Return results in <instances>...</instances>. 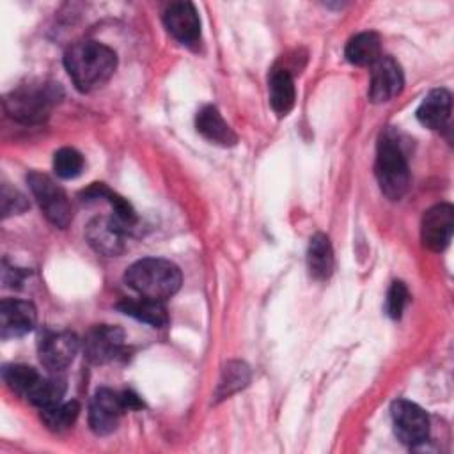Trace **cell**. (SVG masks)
Listing matches in <instances>:
<instances>
[{
	"label": "cell",
	"instance_id": "6da1fadb",
	"mask_svg": "<svg viewBox=\"0 0 454 454\" xmlns=\"http://www.w3.org/2000/svg\"><path fill=\"white\" fill-rule=\"evenodd\" d=\"M64 66L76 89L90 92L114 76L117 55L112 48L98 41H80L67 48Z\"/></svg>",
	"mask_w": 454,
	"mask_h": 454
},
{
	"label": "cell",
	"instance_id": "7a4b0ae2",
	"mask_svg": "<svg viewBox=\"0 0 454 454\" xmlns=\"http://www.w3.org/2000/svg\"><path fill=\"white\" fill-rule=\"evenodd\" d=\"M124 280L140 296L163 301L181 287V271L167 259L145 257L126 270Z\"/></svg>",
	"mask_w": 454,
	"mask_h": 454
},
{
	"label": "cell",
	"instance_id": "3957f363",
	"mask_svg": "<svg viewBox=\"0 0 454 454\" xmlns=\"http://www.w3.org/2000/svg\"><path fill=\"white\" fill-rule=\"evenodd\" d=\"M60 99V87L46 82L20 85L5 96L7 114L25 124H39L48 119L53 105Z\"/></svg>",
	"mask_w": 454,
	"mask_h": 454
},
{
	"label": "cell",
	"instance_id": "277c9868",
	"mask_svg": "<svg viewBox=\"0 0 454 454\" xmlns=\"http://www.w3.org/2000/svg\"><path fill=\"white\" fill-rule=\"evenodd\" d=\"M374 170L378 184L388 199L397 200L406 193L410 186L408 163L397 137L390 129L383 131L378 140Z\"/></svg>",
	"mask_w": 454,
	"mask_h": 454
},
{
	"label": "cell",
	"instance_id": "5b68a950",
	"mask_svg": "<svg viewBox=\"0 0 454 454\" xmlns=\"http://www.w3.org/2000/svg\"><path fill=\"white\" fill-rule=\"evenodd\" d=\"M27 181L44 216L60 229L67 227L73 218V211L66 192L51 177L41 172H30Z\"/></svg>",
	"mask_w": 454,
	"mask_h": 454
},
{
	"label": "cell",
	"instance_id": "8992f818",
	"mask_svg": "<svg viewBox=\"0 0 454 454\" xmlns=\"http://www.w3.org/2000/svg\"><path fill=\"white\" fill-rule=\"evenodd\" d=\"M392 424L397 438L406 445H419L429 434V419L426 411L406 399H399L392 403L390 408Z\"/></svg>",
	"mask_w": 454,
	"mask_h": 454
},
{
	"label": "cell",
	"instance_id": "52a82bcc",
	"mask_svg": "<svg viewBox=\"0 0 454 454\" xmlns=\"http://www.w3.org/2000/svg\"><path fill=\"white\" fill-rule=\"evenodd\" d=\"M124 411H126V406L122 403L121 394L110 388H99L90 399V406H89L90 429L99 436L114 433Z\"/></svg>",
	"mask_w": 454,
	"mask_h": 454
},
{
	"label": "cell",
	"instance_id": "ba28073f",
	"mask_svg": "<svg viewBox=\"0 0 454 454\" xmlns=\"http://www.w3.org/2000/svg\"><path fill=\"white\" fill-rule=\"evenodd\" d=\"M404 85L401 66L388 55H381L371 66L369 99L372 103H385L395 98Z\"/></svg>",
	"mask_w": 454,
	"mask_h": 454
},
{
	"label": "cell",
	"instance_id": "9c48e42d",
	"mask_svg": "<svg viewBox=\"0 0 454 454\" xmlns=\"http://www.w3.org/2000/svg\"><path fill=\"white\" fill-rule=\"evenodd\" d=\"M454 231V209L450 204H436L424 213L422 218V243L429 250L442 252Z\"/></svg>",
	"mask_w": 454,
	"mask_h": 454
},
{
	"label": "cell",
	"instance_id": "30bf717a",
	"mask_svg": "<svg viewBox=\"0 0 454 454\" xmlns=\"http://www.w3.org/2000/svg\"><path fill=\"white\" fill-rule=\"evenodd\" d=\"M124 333L112 325L92 326L83 339V353L92 364H106L114 360L122 348Z\"/></svg>",
	"mask_w": 454,
	"mask_h": 454
},
{
	"label": "cell",
	"instance_id": "8fae6325",
	"mask_svg": "<svg viewBox=\"0 0 454 454\" xmlns=\"http://www.w3.org/2000/svg\"><path fill=\"white\" fill-rule=\"evenodd\" d=\"M80 340L71 332H53L43 337L39 344L41 364L51 371L59 372L66 369L76 356Z\"/></svg>",
	"mask_w": 454,
	"mask_h": 454
},
{
	"label": "cell",
	"instance_id": "7c38bea8",
	"mask_svg": "<svg viewBox=\"0 0 454 454\" xmlns=\"http://www.w3.org/2000/svg\"><path fill=\"white\" fill-rule=\"evenodd\" d=\"M37 312L30 301L7 298L0 303V335L16 339L27 335L35 326Z\"/></svg>",
	"mask_w": 454,
	"mask_h": 454
},
{
	"label": "cell",
	"instance_id": "4fadbf2b",
	"mask_svg": "<svg viewBox=\"0 0 454 454\" xmlns=\"http://www.w3.org/2000/svg\"><path fill=\"white\" fill-rule=\"evenodd\" d=\"M165 28L183 44H193L200 37V20L190 2H174L163 12Z\"/></svg>",
	"mask_w": 454,
	"mask_h": 454
},
{
	"label": "cell",
	"instance_id": "5bb4252c",
	"mask_svg": "<svg viewBox=\"0 0 454 454\" xmlns=\"http://www.w3.org/2000/svg\"><path fill=\"white\" fill-rule=\"evenodd\" d=\"M126 232L128 231L114 216H101L89 223L87 239L99 254L115 257L124 250Z\"/></svg>",
	"mask_w": 454,
	"mask_h": 454
},
{
	"label": "cell",
	"instance_id": "9a60e30c",
	"mask_svg": "<svg viewBox=\"0 0 454 454\" xmlns=\"http://www.w3.org/2000/svg\"><path fill=\"white\" fill-rule=\"evenodd\" d=\"M450 94L445 89H433L419 105L417 119L429 129H440L450 117Z\"/></svg>",
	"mask_w": 454,
	"mask_h": 454
},
{
	"label": "cell",
	"instance_id": "2e32d148",
	"mask_svg": "<svg viewBox=\"0 0 454 454\" xmlns=\"http://www.w3.org/2000/svg\"><path fill=\"white\" fill-rule=\"evenodd\" d=\"M268 92L271 108L278 115H287L294 106L296 99L293 74L286 67H273L268 76Z\"/></svg>",
	"mask_w": 454,
	"mask_h": 454
},
{
	"label": "cell",
	"instance_id": "e0dca14e",
	"mask_svg": "<svg viewBox=\"0 0 454 454\" xmlns=\"http://www.w3.org/2000/svg\"><path fill=\"white\" fill-rule=\"evenodd\" d=\"M195 126H197V131L207 138L209 142L213 144H218V145H234L236 144V133L231 129V126L223 121V117L220 115V112L207 105V106H202L199 112H197V119H195Z\"/></svg>",
	"mask_w": 454,
	"mask_h": 454
},
{
	"label": "cell",
	"instance_id": "ac0fdd59",
	"mask_svg": "<svg viewBox=\"0 0 454 454\" xmlns=\"http://www.w3.org/2000/svg\"><path fill=\"white\" fill-rule=\"evenodd\" d=\"M117 309L126 314L135 317L137 321L147 323L154 328H161L168 323V316H167V309L163 305V301L158 300H151V298H124L122 301L117 303Z\"/></svg>",
	"mask_w": 454,
	"mask_h": 454
},
{
	"label": "cell",
	"instance_id": "d6986e66",
	"mask_svg": "<svg viewBox=\"0 0 454 454\" xmlns=\"http://www.w3.org/2000/svg\"><path fill=\"white\" fill-rule=\"evenodd\" d=\"M307 266L316 280H326L333 271V250L328 236L317 232L310 238L307 250Z\"/></svg>",
	"mask_w": 454,
	"mask_h": 454
},
{
	"label": "cell",
	"instance_id": "ffe728a7",
	"mask_svg": "<svg viewBox=\"0 0 454 454\" xmlns=\"http://www.w3.org/2000/svg\"><path fill=\"white\" fill-rule=\"evenodd\" d=\"M346 59L355 66H372L380 57V37L374 32H360L346 44Z\"/></svg>",
	"mask_w": 454,
	"mask_h": 454
},
{
	"label": "cell",
	"instance_id": "44dd1931",
	"mask_svg": "<svg viewBox=\"0 0 454 454\" xmlns=\"http://www.w3.org/2000/svg\"><path fill=\"white\" fill-rule=\"evenodd\" d=\"M64 392H66L64 380L41 376L37 380V383L32 387V390L28 392L27 399L43 410V408H50V406L60 403L64 397Z\"/></svg>",
	"mask_w": 454,
	"mask_h": 454
},
{
	"label": "cell",
	"instance_id": "7402d4cb",
	"mask_svg": "<svg viewBox=\"0 0 454 454\" xmlns=\"http://www.w3.org/2000/svg\"><path fill=\"white\" fill-rule=\"evenodd\" d=\"M80 413V404L76 401H67V403H57L50 408L41 410V419L51 431H64L71 427Z\"/></svg>",
	"mask_w": 454,
	"mask_h": 454
},
{
	"label": "cell",
	"instance_id": "603a6c76",
	"mask_svg": "<svg viewBox=\"0 0 454 454\" xmlns=\"http://www.w3.org/2000/svg\"><path fill=\"white\" fill-rule=\"evenodd\" d=\"M2 374H4L5 385H7L12 392H16V394H20V395H23V397L28 395V392L32 390V387H34V385L37 383V380L41 378V374H39L34 367H28V365H23V364L5 365Z\"/></svg>",
	"mask_w": 454,
	"mask_h": 454
},
{
	"label": "cell",
	"instance_id": "cb8c5ba5",
	"mask_svg": "<svg viewBox=\"0 0 454 454\" xmlns=\"http://www.w3.org/2000/svg\"><path fill=\"white\" fill-rule=\"evenodd\" d=\"M250 380V371L243 362H231L225 365L218 388H216V397L223 399L229 397L231 394L238 392L239 388H243Z\"/></svg>",
	"mask_w": 454,
	"mask_h": 454
},
{
	"label": "cell",
	"instance_id": "d4e9b609",
	"mask_svg": "<svg viewBox=\"0 0 454 454\" xmlns=\"http://www.w3.org/2000/svg\"><path fill=\"white\" fill-rule=\"evenodd\" d=\"M53 170L62 179H73L83 170V156L73 147H62L53 156Z\"/></svg>",
	"mask_w": 454,
	"mask_h": 454
},
{
	"label": "cell",
	"instance_id": "484cf974",
	"mask_svg": "<svg viewBox=\"0 0 454 454\" xmlns=\"http://www.w3.org/2000/svg\"><path fill=\"white\" fill-rule=\"evenodd\" d=\"M410 300V294H408V289L403 282H394L388 289V294H387V314L392 317V319H399L406 303Z\"/></svg>",
	"mask_w": 454,
	"mask_h": 454
},
{
	"label": "cell",
	"instance_id": "4316f807",
	"mask_svg": "<svg viewBox=\"0 0 454 454\" xmlns=\"http://www.w3.org/2000/svg\"><path fill=\"white\" fill-rule=\"evenodd\" d=\"M25 207H27L25 197L20 195L16 190H7L4 186V190H2V211H4V216L11 215V213L23 211Z\"/></svg>",
	"mask_w": 454,
	"mask_h": 454
},
{
	"label": "cell",
	"instance_id": "83f0119b",
	"mask_svg": "<svg viewBox=\"0 0 454 454\" xmlns=\"http://www.w3.org/2000/svg\"><path fill=\"white\" fill-rule=\"evenodd\" d=\"M121 395H122V403H124L126 410H137V408L142 406V401H140L138 395H135L133 392L126 390V392H122Z\"/></svg>",
	"mask_w": 454,
	"mask_h": 454
}]
</instances>
